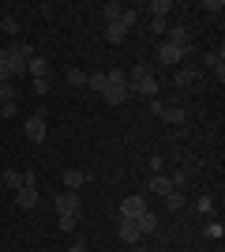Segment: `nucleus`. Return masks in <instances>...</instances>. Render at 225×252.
I'll use <instances>...</instances> for the list:
<instances>
[{"label":"nucleus","instance_id":"1","mask_svg":"<svg viewBox=\"0 0 225 252\" xmlns=\"http://www.w3.org/2000/svg\"><path fill=\"white\" fill-rule=\"evenodd\" d=\"M128 91L131 94H143V98H158V79H154V68H150V64H135V68H131Z\"/></svg>","mask_w":225,"mask_h":252},{"label":"nucleus","instance_id":"2","mask_svg":"<svg viewBox=\"0 0 225 252\" xmlns=\"http://www.w3.org/2000/svg\"><path fill=\"white\" fill-rule=\"evenodd\" d=\"M56 211H60V219H79V215H83V200H79V192H72V189L56 192Z\"/></svg>","mask_w":225,"mask_h":252},{"label":"nucleus","instance_id":"3","mask_svg":"<svg viewBox=\"0 0 225 252\" xmlns=\"http://www.w3.org/2000/svg\"><path fill=\"white\" fill-rule=\"evenodd\" d=\"M143 211H147V196H128V200L120 203V219H131V222H135Z\"/></svg>","mask_w":225,"mask_h":252},{"label":"nucleus","instance_id":"4","mask_svg":"<svg viewBox=\"0 0 225 252\" xmlns=\"http://www.w3.org/2000/svg\"><path fill=\"white\" fill-rule=\"evenodd\" d=\"M15 203H19L23 211H34V207H38V189H34V185H23V189H15Z\"/></svg>","mask_w":225,"mask_h":252},{"label":"nucleus","instance_id":"5","mask_svg":"<svg viewBox=\"0 0 225 252\" xmlns=\"http://www.w3.org/2000/svg\"><path fill=\"white\" fill-rule=\"evenodd\" d=\"M158 117L165 125H184V121H188V109H184V105H161Z\"/></svg>","mask_w":225,"mask_h":252},{"label":"nucleus","instance_id":"6","mask_svg":"<svg viewBox=\"0 0 225 252\" xmlns=\"http://www.w3.org/2000/svg\"><path fill=\"white\" fill-rule=\"evenodd\" d=\"M165 38H169V45H176V49H192V42H188V27H180V23H176V27H169V31H165Z\"/></svg>","mask_w":225,"mask_h":252},{"label":"nucleus","instance_id":"7","mask_svg":"<svg viewBox=\"0 0 225 252\" xmlns=\"http://www.w3.org/2000/svg\"><path fill=\"white\" fill-rule=\"evenodd\" d=\"M26 136H30L34 143H42V139H45V113H42V109L26 121Z\"/></svg>","mask_w":225,"mask_h":252},{"label":"nucleus","instance_id":"8","mask_svg":"<svg viewBox=\"0 0 225 252\" xmlns=\"http://www.w3.org/2000/svg\"><path fill=\"white\" fill-rule=\"evenodd\" d=\"M90 181V173L86 169H64V189H72V192H79Z\"/></svg>","mask_w":225,"mask_h":252},{"label":"nucleus","instance_id":"9","mask_svg":"<svg viewBox=\"0 0 225 252\" xmlns=\"http://www.w3.org/2000/svg\"><path fill=\"white\" fill-rule=\"evenodd\" d=\"M180 61H184V49H176V45H169V42H161L158 64H180Z\"/></svg>","mask_w":225,"mask_h":252},{"label":"nucleus","instance_id":"10","mask_svg":"<svg viewBox=\"0 0 225 252\" xmlns=\"http://www.w3.org/2000/svg\"><path fill=\"white\" fill-rule=\"evenodd\" d=\"M117 233H120V241H128V245H135V241H139V237H143V233H139V226H135V222H131V219H120Z\"/></svg>","mask_w":225,"mask_h":252},{"label":"nucleus","instance_id":"11","mask_svg":"<svg viewBox=\"0 0 225 252\" xmlns=\"http://www.w3.org/2000/svg\"><path fill=\"white\" fill-rule=\"evenodd\" d=\"M101 98H105L109 105H124V102L131 98V91H128V87H105V91H101Z\"/></svg>","mask_w":225,"mask_h":252},{"label":"nucleus","instance_id":"12","mask_svg":"<svg viewBox=\"0 0 225 252\" xmlns=\"http://www.w3.org/2000/svg\"><path fill=\"white\" fill-rule=\"evenodd\" d=\"M26 72H30L34 79H49V61L34 53V57H30V64H26Z\"/></svg>","mask_w":225,"mask_h":252},{"label":"nucleus","instance_id":"13","mask_svg":"<svg viewBox=\"0 0 225 252\" xmlns=\"http://www.w3.org/2000/svg\"><path fill=\"white\" fill-rule=\"evenodd\" d=\"M147 192H158V196H169V192H173V181H169V177H161V173H154V177L147 181Z\"/></svg>","mask_w":225,"mask_h":252},{"label":"nucleus","instance_id":"14","mask_svg":"<svg viewBox=\"0 0 225 252\" xmlns=\"http://www.w3.org/2000/svg\"><path fill=\"white\" fill-rule=\"evenodd\" d=\"M135 226H139V233H154V230H158V215H154V211H143V215H139V219H135Z\"/></svg>","mask_w":225,"mask_h":252},{"label":"nucleus","instance_id":"15","mask_svg":"<svg viewBox=\"0 0 225 252\" xmlns=\"http://www.w3.org/2000/svg\"><path fill=\"white\" fill-rule=\"evenodd\" d=\"M8 53L15 57V61H26V64H30V57H34V45H26V42H8Z\"/></svg>","mask_w":225,"mask_h":252},{"label":"nucleus","instance_id":"16","mask_svg":"<svg viewBox=\"0 0 225 252\" xmlns=\"http://www.w3.org/2000/svg\"><path fill=\"white\" fill-rule=\"evenodd\" d=\"M124 38H128V27H124V23H109V27H105V42L120 45Z\"/></svg>","mask_w":225,"mask_h":252},{"label":"nucleus","instance_id":"17","mask_svg":"<svg viewBox=\"0 0 225 252\" xmlns=\"http://www.w3.org/2000/svg\"><path fill=\"white\" fill-rule=\"evenodd\" d=\"M86 87H90V91H98V94H101V91H105V87H109L105 72H90V75H86Z\"/></svg>","mask_w":225,"mask_h":252},{"label":"nucleus","instance_id":"18","mask_svg":"<svg viewBox=\"0 0 225 252\" xmlns=\"http://www.w3.org/2000/svg\"><path fill=\"white\" fill-rule=\"evenodd\" d=\"M101 15H105L109 23H120V15H124V8H120L117 0H109V4H101Z\"/></svg>","mask_w":225,"mask_h":252},{"label":"nucleus","instance_id":"19","mask_svg":"<svg viewBox=\"0 0 225 252\" xmlns=\"http://www.w3.org/2000/svg\"><path fill=\"white\" fill-rule=\"evenodd\" d=\"M105 79H109V87H128V72L124 68H109Z\"/></svg>","mask_w":225,"mask_h":252},{"label":"nucleus","instance_id":"20","mask_svg":"<svg viewBox=\"0 0 225 252\" xmlns=\"http://www.w3.org/2000/svg\"><path fill=\"white\" fill-rule=\"evenodd\" d=\"M11 102H19V91L11 83H0V105H11Z\"/></svg>","mask_w":225,"mask_h":252},{"label":"nucleus","instance_id":"21","mask_svg":"<svg viewBox=\"0 0 225 252\" xmlns=\"http://www.w3.org/2000/svg\"><path fill=\"white\" fill-rule=\"evenodd\" d=\"M165 207H169L173 215H176V211H184V192H176V189H173L169 196H165Z\"/></svg>","mask_w":225,"mask_h":252},{"label":"nucleus","instance_id":"22","mask_svg":"<svg viewBox=\"0 0 225 252\" xmlns=\"http://www.w3.org/2000/svg\"><path fill=\"white\" fill-rule=\"evenodd\" d=\"M150 11H154V19H165V15L173 11V0H154V4H150Z\"/></svg>","mask_w":225,"mask_h":252},{"label":"nucleus","instance_id":"23","mask_svg":"<svg viewBox=\"0 0 225 252\" xmlns=\"http://www.w3.org/2000/svg\"><path fill=\"white\" fill-rule=\"evenodd\" d=\"M0 177H4V185H8V189H23V173H15V169L0 173Z\"/></svg>","mask_w":225,"mask_h":252},{"label":"nucleus","instance_id":"24","mask_svg":"<svg viewBox=\"0 0 225 252\" xmlns=\"http://www.w3.org/2000/svg\"><path fill=\"white\" fill-rule=\"evenodd\" d=\"M195 79H199V75H195L192 68H188V72H176V79H173V83H176V87H192Z\"/></svg>","mask_w":225,"mask_h":252},{"label":"nucleus","instance_id":"25","mask_svg":"<svg viewBox=\"0 0 225 252\" xmlns=\"http://www.w3.org/2000/svg\"><path fill=\"white\" fill-rule=\"evenodd\" d=\"M0 27H4V34H19V19H15V15H4Z\"/></svg>","mask_w":225,"mask_h":252},{"label":"nucleus","instance_id":"26","mask_svg":"<svg viewBox=\"0 0 225 252\" xmlns=\"http://www.w3.org/2000/svg\"><path fill=\"white\" fill-rule=\"evenodd\" d=\"M68 83H75V87H86V72H79V68H68Z\"/></svg>","mask_w":225,"mask_h":252},{"label":"nucleus","instance_id":"27","mask_svg":"<svg viewBox=\"0 0 225 252\" xmlns=\"http://www.w3.org/2000/svg\"><path fill=\"white\" fill-rule=\"evenodd\" d=\"M120 23H124V27H128V31H131V27H135V23H139V11H124V15H120Z\"/></svg>","mask_w":225,"mask_h":252},{"label":"nucleus","instance_id":"28","mask_svg":"<svg viewBox=\"0 0 225 252\" xmlns=\"http://www.w3.org/2000/svg\"><path fill=\"white\" fill-rule=\"evenodd\" d=\"M8 64H11V53H8V45H0V72H8Z\"/></svg>","mask_w":225,"mask_h":252},{"label":"nucleus","instance_id":"29","mask_svg":"<svg viewBox=\"0 0 225 252\" xmlns=\"http://www.w3.org/2000/svg\"><path fill=\"white\" fill-rule=\"evenodd\" d=\"M195 207L203 211V215H210V211H214V203H210V196H199V203H195Z\"/></svg>","mask_w":225,"mask_h":252},{"label":"nucleus","instance_id":"30","mask_svg":"<svg viewBox=\"0 0 225 252\" xmlns=\"http://www.w3.org/2000/svg\"><path fill=\"white\" fill-rule=\"evenodd\" d=\"M79 226V219H60V233H72Z\"/></svg>","mask_w":225,"mask_h":252},{"label":"nucleus","instance_id":"31","mask_svg":"<svg viewBox=\"0 0 225 252\" xmlns=\"http://www.w3.org/2000/svg\"><path fill=\"white\" fill-rule=\"evenodd\" d=\"M34 94H49V79H34Z\"/></svg>","mask_w":225,"mask_h":252},{"label":"nucleus","instance_id":"32","mask_svg":"<svg viewBox=\"0 0 225 252\" xmlns=\"http://www.w3.org/2000/svg\"><path fill=\"white\" fill-rule=\"evenodd\" d=\"M222 233H225V230L218 226V222H210V226H206V237H222Z\"/></svg>","mask_w":225,"mask_h":252},{"label":"nucleus","instance_id":"33","mask_svg":"<svg viewBox=\"0 0 225 252\" xmlns=\"http://www.w3.org/2000/svg\"><path fill=\"white\" fill-rule=\"evenodd\" d=\"M68 252H86V245H83V241H75V245H72Z\"/></svg>","mask_w":225,"mask_h":252},{"label":"nucleus","instance_id":"34","mask_svg":"<svg viewBox=\"0 0 225 252\" xmlns=\"http://www.w3.org/2000/svg\"><path fill=\"white\" fill-rule=\"evenodd\" d=\"M139 252H147V249H139Z\"/></svg>","mask_w":225,"mask_h":252}]
</instances>
